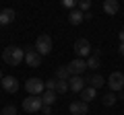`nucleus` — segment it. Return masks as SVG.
<instances>
[{"label": "nucleus", "instance_id": "a878e982", "mask_svg": "<svg viewBox=\"0 0 124 115\" xmlns=\"http://www.w3.org/2000/svg\"><path fill=\"white\" fill-rule=\"evenodd\" d=\"M41 111H44V115H50V113H52V105H44Z\"/></svg>", "mask_w": 124, "mask_h": 115}, {"label": "nucleus", "instance_id": "412c9836", "mask_svg": "<svg viewBox=\"0 0 124 115\" xmlns=\"http://www.w3.org/2000/svg\"><path fill=\"white\" fill-rule=\"evenodd\" d=\"M66 90H68V80H58V82H56V93L64 95Z\"/></svg>", "mask_w": 124, "mask_h": 115}, {"label": "nucleus", "instance_id": "423d86ee", "mask_svg": "<svg viewBox=\"0 0 124 115\" xmlns=\"http://www.w3.org/2000/svg\"><path fill=\"white\" fill-rule=\"evenodd\" d=\"M106 84L110 86L112 93H118V90H122V89H124V74H122V72H112Z\"/></svg>", "mask_w": 124, "mask_h": 115}, {"label": "nucleus", "instance_id": "6ab92c4d", "mask_svg": "<svg viewBox=\"0 0 124 115\" xmlns=\"http://www.w3.org/2000/svg\"><path fill=\"white\" fill-rule=\"evenodd\" d=\"M101 103H103L106 107H112V105H116V95L110 90L108 95H103V97H101Z\"/></svg>", "mask_w": 124, "mask_h": 115}, {"label": "nucleus", "instance_id": "9d476101", "mask_svg": "<svg viewBox=\"0 0 124 115\" xmlns=\"http://www.w3.org/2000/svg\"><path fill=\"white\" fill-rule=\"evenodd\" d=\"M83 89H85V78L83 76H70V78H68V90L81 93Z\"/></svg>", "mask_w": 124, "mask_h": 115}, {"label": "nucleus", "instance_id": "b1692460", "mask_svg": "<svg viewBox=\"0 0 124 115\" xmlns=\"http://www.w3.org/2000/svg\"><path fill=\"white\" fill-rule=\"evenodd\" d=\"M0 115H17V109H15V105H6L0 111Z\"/></svg>", "mask_w": 124, "mask_h": 115}, {"label": "nucleus", "instance_id": "20e7f679", "mask_svg": "<svg viewBox=\"0 0 124 115\" xmlns=\"http://www.w3.org/2000/svg\"><path fill=\"white\" fill-rule=\"evenodd\" d=\"M25 90H27V95H41L46 90V84L41 78H27Z\"/></svg>", "mask_w": 124, "mask_h": 115}, {"label": "nucleus", "instance_id": "2eb2a0df", "mask_svg": "<svg viewBox=\"0 0 124 115\" xmlns=\"http://www.w3.org/2000/svg\"><path fill=\"white\" fill-rule=\"evenodd\" d=\"M83 21H85V13H81L79 8H72L70 14H68V23L70 25H81Z\"/></svg>", "mask_w": 124, "mask_h": 115}, {"label": "nucleus", "instance_id": "ddd939ff", "mask_svg": "<svg viewBox=\"0 0 124 115\" xmlns=\"http://www.w3.org/2000/svg\"><path fill=\"white\" fill-rule=\"evenodd\" d=\"M15 21V10L13 8H2L0 10V27L2 25H10Z\"/></svg>", "mask_w": 124, "mask_h": 115}, {"label": "nucleus", "instance_id": "f8f14e48", "mask_svg": "<svg viewBox=\"0 0 124 115\" xmlns=\"http://www.w3.org/2000/svg\"><path fill=\"white\" fill-rule=\"evenodd\" d=\"M118 10H120V2H118V0H103V13H106V14L114 17Z\"/></svg>", "mask_w": 124, "mask_h": 115}, {"label": "nucleus", "instance_id": "1a4fd4ad", "mask_svg": "<svg viewBox=\"0 0 124 115\" xmlns=\"http://www.w3.org/2000/svg\"><path fill=\"white\" fill-rule=\"evenodd\" d=\"M0 84H2V89H4L6 93H17L19 86H21V84H19V80L15 78V76H4V78L0 80Z\"/></svg>", "mask_w": 124, "mask_h": 115}, {"label": "nucleus", "instance_id": "cd10ccee", "mask_svg": "<svg viewBox=\"0 0 124 115\" xmlns=\"http://www.w3.org/2000/svg\"><path fill=\"white\" fill-rule=\"evenodd\" d=\"M118 53H120V56H124V43H120V47H118Z\"/></svg>", "mask_w": 124, "mask_h": 115}, {"label": "nucleus", "instance_id": "f3484780", "mask_svg": "<svg viewBox=\"0 0 124 115\" xmlns=\"http://www.w3.org/2000/svg\"><path fill=\"white\" fill-rule=\"evenodd\" d=\"M56 90H46L44 95H41V101H44V105H54L56 103Z\"/></svg>", "mask_w": 124, "mask_h": 115}, {"label": "nucleus", "instance_id": "9b49d317", "mask_svg": "<svg viewBox=\"0 0 124 115\" xmlns=\"http://www.w3.org/2000/svg\"><path fill=\"white\" fill-rule=\"evenodd\" d=\"M68 109H70L72 115H87L89 111V105L85 101H72L70 105H68Z\"/></svg>", "mask_w": 124, "mask_h": 115}, {"label": "nucleus", "instance_id": "39448f33", "mask_svg": "<svg viewBox=\"0 0 124 115\" xmlns=\"http://www.w3.org/2000/svg\"><path fill=\"white\" fill-rule=\"evenodd\" d=\"M68 72H70V76H83V72L87 70V60H83V58H75L72 62H68Z\"/></svg>", "mask_w": 124, "mask_h": 115}, {"label": "nucleus", "instance_id": "4468645a", "mask_svg": "<svg viewBox=\"0 0 124 115\" xmlns=\"http://www.w3.org/2000/svg\"><path fill=\"white\" fill-rule=\"evenodd\" d=\"M93 99H97V89H93V86H85V89L81 90V101L89 103V101H93Z\"/></svg>", "mask_w": 124, "mask_h": 115}, {"label": "nucleus", "instance_id": "5701e85b", "mask_svg": "<svg viewBox=\"0 0 124 115\" xmlns=\"http://www.w3.org/2000/svg\"><path fill=\"white\" fill-rule=\"evenodd\" d=\"M62 2V6H64V8H77V6H79V0H60Z\"/></svg>", "mask_w": 124, "mask_h": 115}, {"label": "nucleus", "instance_id": "c85d7f7f", "mask_svg": "<svg viewBox=\"0 0 124 115\" xmlns=\"http://www.w3.org/2000/svg\"><path fill=\"white\" fill-rule=\"evenodd\" d=\"M2 78H4V76H2V70H0V80H2Z\"/></svg>", "mask_w": 124, "mask_h": 115}, {"label": "nucleus", "instance_id": "f257e3e1", "mask_svg": "<svg viewBox=\"0 0 124 115\" xmlns=\"http://www.w3.org/2000/svg\"><path fill=\"white\" fill-rule=\"evenodd\" d=\"M2 60H4L8 66H19V64L25 60V51H23L21 47H17V45H10V47H6L4 51H2Z\"/></svg>", "mask_w": 124, "mask_h": 115}, {"label": "nucleus", "instance_id": "f03ea898", "mask_svg": "<svg viewBox=\"0 0 124 115\" xmlns=\"http://www.w3.org/2000/svg\"><path fill=\"white\" fill-rule=\"evenodd\" d=\"M41 107H44V101L39 95H29L27 99H23V109L27 113H37V111H41Z\"/></svg>", "mask_w": 124, "mask_h": 115}, {"label": "nucleus", "instance_id": "393cba45", "mask_svg": "<svg viewBox=\"0 0 124 115\" xmlns=\"http://www.w3.org/2000/svg\"><path fill=\"white\" fill-rule=\"evenodd\" d=\"M56 82H58V78H50V80H46V90H56Z\"/></svg>", "mask_w": 124, "mask_h": 115}, {"label": "nucleus", "instance_id": "6e6552de", "mask_svg": "<svg viewBox=\"0 0 124 115\" xmlns=\"http://www.w3.org/2000/svg\"><path fill=\"white\" fill-rule=\"evenodd\" d=\"M41 58H44V56H41L35 47H33V49H27V51H25V62H27V66H31V68L41 66Z\"/></svg>", "mask_w": 124, "mask_h": 115}, {"label": "nucleus", "instance_id": "aec40b11", "mask_svg": "<svg viewBox=\"0 0 124 115\" xmlns=\"http://www.w3.org/2000/svg\"><path fill=\"white\" fill-rule=\"evenodd\" d=\"M87 68H99V56H95V53H91L89 56V60H87Z\"/></svg>", "mask_w": 124, "mask_h": 115}, {"label": "nucleus", "instance_id": "0eeeda50", "mask_svg": "<svg viewBox=\"0 0 124 115\" xmlns=\"http://www.w3.org/2000/svg\"><path fill=\"white\" fill-rule=\"evenodd\" d=\"M91 43H89L87 39H77L75 41V53L77 58H89L91 56Z\"/></svg>", "mask_w": 124, "mask_h": 115}, {"label": "nucleus", "instance_id": "4be33fe9", "mask_svg": "<svg viewBox=\"0 0 124 115\" xmlns=\"http://www.w3.org/2000/svg\"><path fill=\"white\" fill-rule=\"evenodd\" d=\"M77 8L81 10V13H89V8H91V0H79V6Z\"/></svg>", "mask_w": 124, "mask_h": 115}, {"label": "nucleus", "instance_id": "dca6fc26", "mask_svg": "<svg viewBox=\"0 0 124 115\" xmlns=\"http://www.w3.org/2000/svg\"><path fill=\"white\" fill-rule=\"evenodd\" d=\"M85 82H89V86H93V89H101L103 84H106V78L99 76V74H93V76H89Z\"/></svg>", "mask_w": 124, "mask_h": 115}, {"label": "nucleus", "instance_id": "bb28decb", "mask_svg": "<svg viewBox=\"0 0 124 115\" xmlns=\"http://www.w3.org/2000/svg\"><path fill=\"white\" fill-rule=\"evenodd\" d=\"M118 39H120V43H124V29L118 33Z\"/></svg>", "mask_w": 124, "mask_h": 115}, {"label": "nucleus", "instance_id": "a211bd4d", "mask_svg": "<svg viewBox=\"0 0 124 115\" xmlns=\"http://www.w3.org/2000/svg\"><path fill=\"white\" fill-rule=\"evenodd\" d=\"M56 78H58V80H68V78H70L68 68H66V66H60V68L56 70Z\"/></svg>", "mask_w": 124, "mask_h": 115}, {"label": "nucleus", "instance_id": "7ed1b4c3", "mask_svg": "<svg viewBox=\"0 0 124 115\" xmlns=\"http://www.w3.org/2000/svg\"><path fill=\"white\" fill-rule=\"evenodd\" d=\"M52 45H54L52 37L46 35V33H44V35H39V37L35 39V49L41 53V56H48V53L52 51Z\"/></svg>", "mask_w": 124, "mask_h": 115}]
</instances>
